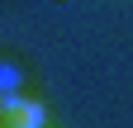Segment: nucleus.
<instances>
[{
  "label": "nucleus",
  "instance_id": "obj_1",
  "mask_svg": "<svg viewBox=\"0 0 133 128\" xmlns=\"http://www.w3.org/2000/svg\"><path fill=\"white\" fill-rule=\"evenodd\" d=\"M48 114L38 100H24V95H0V128H38Z\"/></svg>",
  "mask_w": 133,
  "mask_h": 128
}]
</instances>
